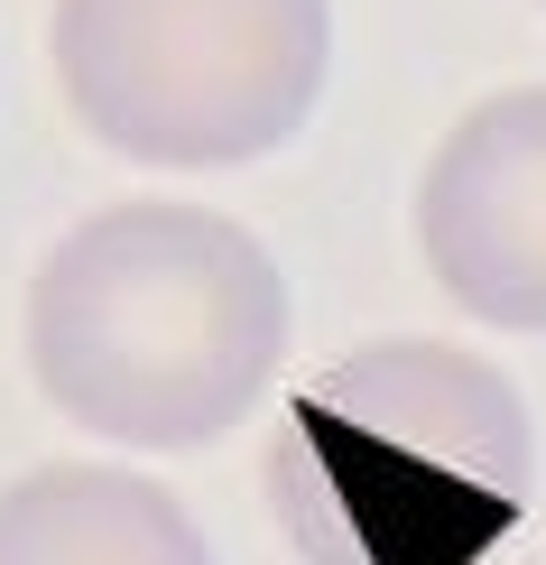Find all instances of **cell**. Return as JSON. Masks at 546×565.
I'll return each mask as SVG.
<instances>
[{
  "mask_svg": "<svg viewBox=\"0 0 546 565\" xmlns=\"http://www.w3.org/2000/svg\"><path fill=\"white\" fill-rule=\"evenodd\" d=\"M297 343L278 250L195 195H121L56 232L19 297L38 398L93 445L195 455L269 408Z\"/></svg>",
  "mask_w": 546,
  "mask_h": 565,
  "instance_id": "6da1fadb",
  "label": "cell"
},
{
  "mask_svg": "<svg viewBox=\"0 0 546 565\" xmlns=\"http://www.w3.org/2000/svg\"><path fill=\"white\" fill-rule=\"evenodd\" d=\"M528 501V398L472 343H352L278 398L269 510L297 565H482Z\"/></svg>",
  "mask_w": 546,
  "mask_h": 565,
  "instance_id": "7a4b0ae2",
  "label": "cell"
},
{
  "mask_svg": "<svg viewBox=\"0 0 546 565\" xmlns=\"http://www.w3.org/2000/svg\"><path fill=\"white\" fill-rule=\"evenodd\" d=\"M46 65L93 149L149 177H232L315 121L334 0H46Z\"/></svg>",
  "mask_w": 546,
  "mask_h": 565,
  "instance_id": "3957f363",
  "label": "cell"
},
{
  "mask_svg": "<svg viewBox=\"0 0 546 565\" xmlns=\"http://www.w3.org/2000/svg\"><path fill=\"white\" fill-rule=\"evenodd\" d=\"M417 260L482 334H546V75L445 121L417 168Z\"/></svg>",
  "mask_w": 546,
  "mask_h": 565,
  "instance_id": "277c9868",
  "label": "cell"
},
{
  "mask_svg": "<svg viewBox=\"0 0 546 565\" xmlns=\"http://www.w3.org/2000/svg\"><path fill=\"white\" fill-rule=\"evenodd\" d=\"M0 565H213V537L139 463H29L0 482Z\"/></svg>",
  "mask_w": 546,
  "mask_h": 565,
  "instance_id": "5b68a950",
  "label": "cell"
},
{
  "mask_svg": "<svg viewBox=\"0 0 546 565\" xmlns=\"http://www.w3.org/2000/svg\"><path fill=\"white\" fill-rule=\"evenodd\" d=\"M537 10H546V0H537Z\"/></svg>",
  "mask_w": 546,
  "mask_h": 565,
  "instance_id": "8992f818",
  "label": "cell"
},
{
  "mask_svg": "<svg viewBox=\"0 0 546 565\" xmlns=\"http://www.w3.org/2000/svg\"><path fill=\"white\" fill-rule=\"evenodd\" d=\"M537 565H546V556H537Z\"/></svg>",
  "mask_w": 546,
  "mask_h": 565,
  "instance_id": "52a82bcc",
  "label": "cell"
}]
</instances>
